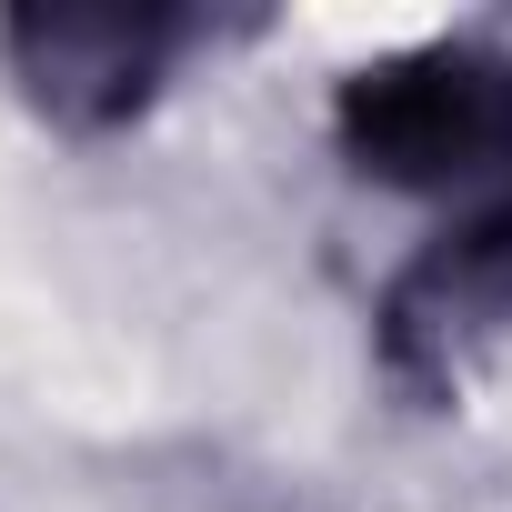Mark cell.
Listing matches in <instances>:
<instances>
[{"label": "cell", "instance_id": "6da1fadb", "mask_svg": "<svg viewBox=\"0 0 512 512\" xmlns=\"http://www.w3.org/2000/svg\"><path fill=\"white\" fill-rule=\"evenodd\" d=\"M512 131V101L482 61H392V71H362L352 101H342V141L362 171L382 181H462L472 161H492Z\"/></svg>", "mask_w": 512, "mask_h": 512}, {"label": "cell", "instance_id": "7a4b0ae2", "mask_svg": "<svg viewBox=\"0 0 512 512\" xmlns=\"http://www.w3.org/2000/svg\"><path fill=\"white\" fill-rule=\"evenodd\" d=\"M171 41H181L171 11H21L11 21V71L31 81V101L51 121L101 131V121L141 111Z\"/></svg>", "mask_w": 512, "mask_h": 512}]
</instances>
